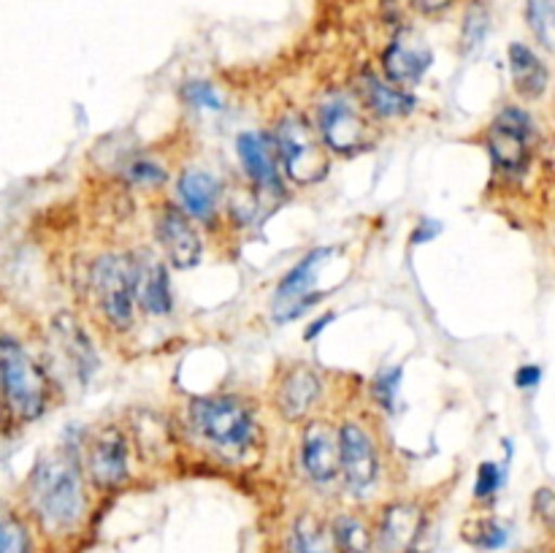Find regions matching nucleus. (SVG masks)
<instances>
[{
  "label": "nucleus",
  "mask_w": 555,
  "mask_h": 553,
  "mask_svg": "<svg viewBox=\"0 0 555 553\" xmlns=\"http://www.w3.org/2000/svg\"><path fill=\"white\" fill-rule=\"evenodd\" d=\"M81 442L85 432L65 434L54 448L38 453L16 491V502L47 545H68L90 520L95 491L81 464Z\"/></svg>",
  "instance_id": "f257e3e1"
},
{
  "label": "nucleus",
  "mask_w": 555,
  "mask_h": 553,
  "mask_svg": "<svg viewBox=\"0 0 555 553\" xmlns=\"http://www.w3.org/2000/svg\"><path fill=\"white\" fill-rule=\"evenodd\" d=\"M179 426L195 448L231 466L253 461L266 445L258 407L242 394L193 396L182 407Z\"/></svg>",
  "instance_id": "f03ea898"
},
{
  "label": "nucleus",
  "mask_w": 555,
  "mask_h": 553,
  "mask_svg": "<svg viewBox=\"0 0 555 553\" xmlns=\"http://www.w3.org/2000/svg\"><path fill=\"white\" fill-rule=\"evenodd\" d=\"M60 399L52 366L9 329H0V410L16 432L41 421Z\"/></svg>",
  "instance_id": "7ed1b4c3"
},
{
  "label": "nucleus",
  "mask_w": 555,
  "mask_h": 553,
  "mask_svg": "<svg viewBox=\"0 0 555 553\" xmlns=\"http://www.w3.org/2000/svg\"><path fill=\"white\" fill-rule=\"evenodd\" d=\"M79 280L81 296L103 331L114 336H128L139 314L133 249H98L85 260Z\"/></svg>",
  "instance_id": "20e7f679"
},
{
  "label": "nucleus",
  "mask_w": 555,
  "mask_h": 553,
  "mask_svg": "<svg viewBox=\"0 0 555 553\" xmlns=\"http://www.w3.org/2000/svg\"><path fill=\"white\" fill-rule=\"evenodd\" d=\"M341 437V493L366 504L385 480V445L374 410L339 417Z\"/></svg>",
  "instance_id": "39448f33"
},
{
  "label": "nucleus",
  "mask_w": 555,
  "mask_h": 553,
  "mask_svg": "<svg viewBox=\"0 0 555 553\" xmlns=\"http://www.w3.org/2000/svg\"><path fill=\"white\" fill-rule=\"evenodd\" d=\"M314 125L331 155L356 157L374 150L379 141V123L363 108L352 87L323 92L314 106Z\"/></svg>",
  "instance_id": "423d86ee"
},
{
  "label": "nucleus",
  "mask_w": 555,
  "mask_h": 553,
  "mask_svg": "<svg viewBox=\"0 0 555 553\" xmlns=\"http://www.w3.org/2000/svg\"><path fill=\"white\" fill-rule=\"evenodd\" d=\"M271 133H274L276 146H280L285 177L293 184H298V188H318V184L328 179L331 152L314 119L291 108V112H282L276 117Z\"/></svg>",
  "instance_id": "0eeeda50"
},
{
  "label": "nucleus",
  "mask_w": 555,
  "mask_h": 553,
  "mask_svg": "<svg viewBox=\"0 0 555 553\" xmlns=\"http://www.w3.org/2000/svg\"><path fill=\"white\" fill-rule=\"evenodd\" d=\"M133 459L135 450L125 423L108 421L85 432L81 464L95 497L122 491L133 477Z\"/></svg>",
  "instance_id": "6e6552de"
},
{
  "label": "nucleus",
  "mask_w": 555,
  "mask_h": 553,
  "mask_svg": "<svg viewBox=\"0 0 555 553\" xmlns=\"http://www.w3.org/2000/svg\"><path fill=\"white\" fill-rule=\"evenodd\" d=\"M537 125L520 106H504L482 133V146L491 157L493 171L507 182H518L534 160Z\"/></svg>",
  "instance_id": "1a4fd4ad"
},
{
  "label": "nucleus",
  "mask_w": 555,
  "mask_h": 553,
  "mask_svg": "<svg viewBox=\"0 0 555 553\" xmlns=\"http://www.w3.org/2000/svg\"><path fill=\"white\" fill-rule=\"evenodd\" d=\"M298 472L314 491H341L339 417L318 412L298 428Z\"/></svg>",
  "instance_id": "9d476101"
},
{
  "label": "nucleus",
  "mask_w": 555,
  "mask_h": 553,
  "mask_svg": "<svg viewBox=\"0 0 555 553\" xmlns=\"http://www.w3.org/2000/svg\"><path fill=\"white\" fill-rule=\"evenodd\" d=\"M328 380L318 366L307 361L282 363L271 383V407L276 415L291 426H301L304 421L323 412Z\"/></svg>",
  "instance_id": "9b49d317"
},
{
  "label": "nucleus",
  "mask_w": 555,
  "mask_h": 553,
  "mask_svg": "<svg viewBox=\"0 0 555 553\" xmlns=\"http://www.w3.org/2000/svg\"><path fill=\"white\" fill-rule=\"evenodd\" d=\"M152 236L166 263L177 271L195 269L204 258L201 226L171 198L155 201L152 209Z\"/></svg>",
  "instance_id": "f8f14e48"
},
{
  "label": "nucleus",
  "mask_w": 555,
  "mask_h": 553,
  "mask_svg": "<svg viewBox=\"0 0 555 553\" xmlns=\"http://www.w3.org/2000/svg\"><path fill=\"white\" fill-rule=\"evenodd\" d=\"M334 247H314L276 282L274 296H271V320L276 325H287L293 320L304 318L312 307L320 304L318 274L325 263H328Z\"/></svg>",
  "instance_id": "ddd939ff"
},
{
  "label": "nucleus",
  "mask_w": 555,
  "mask_h": 553,
  "mask_svg": "<svg viewBox=\"0 0 555 553\" xmlns=\"http://www.w3.org/2000/svg\"><path fill=\"white\" fill-rule=\"evenodd\" d=\"M236 157L247 184H253L260 195L282 198L287 193L280 146L271 130H242L236 136Z\"/></svg>",
  "instance_id": "4468645a"
},
{
  "label": "nucleus",
  "mask_w": 555,
  "mask_h": 553,
  "mask_svg": "<svg viewBox=\"0 0 555 553\" xmlns=\"http://www.w3.org/2000/svg\"><path fill=\"white\" fill-rule=\"evenodd\" d=\"M426 507L417 499H390L372 515L374 553H406L421 545L426 531Z\"/></svg>",
  "instance_id": "2eb2a0df"
},
{
  "label": "nucleus",
  "mask_w": 555,
  "mask_h": 553,
  "mask_svg": "<svg viewBox=\"0 0 555 553\" xmlns=\"http://www.w3.org/2000/svg\"><path fill=\"white\" fill-rule=\"evenodd\" d=\"M49 347L54 356L63 361L65 372L76 380L79 385H87L92 374L101 369V358H98L95 342L87 334V325L81 323L79 314L74 312H57L49 320Z\"/></svg>",
  "instance_id": "dca6fc26"
},
{
  "label": "nucleus",
  "mask_w": 555,
  "mask_h": 553,
  "mask_svg": "<svg viewBox=\"0 0 555 553\" xmlns=\"http://www.w3.org/2000/svg\"><path fill=\"white\" fill-rule=\"evenodd\" d=\"M434 65V52L417 33L399 30L385 47L383 57H379V74L390 81V85L410 90V87L421 85L426 70Z\"/></svg>",
  "instance_id": "f3484780"
},
{
  "label": "nucleus",
  "mask_w": 555,
  "mask_h": 553,
  "mask_svg": "<svg viewBox=\"0 0 555 553\" xmlns=\"http://www.w3.org/2000/svg\"><path fill=\"white\" fill-rule=\"evenodd\" d=\"M177 204L198 222L201 228H215L222 220V201L225 188L220 179L206 168H182L177 177Z\"/></svg>",
  "instance_id": "a211bd4d"
},
{
  "label": "nucleus",
  "mask_w": 555,
  "mask_h": 553,
  "mask_svg": "<svg viewBox=\"0 0 555 553\" xmlns=\"http://www.w3.org/2000/svg\"><path fill=\"white\" fill-rule=\"evenodd\" d=\"M352 92L377 123L410 119L417 112V98L410 90L390 85L379 70L363 68L352 81Z\"/></svg>",
  "instance_id": "6ab92c4d"
},
{
  "label": "nucleus",
  "mask_w": 555,
  "mask_h": 553,
  "mask_svg": "<svg viewBox=\"0 0 555 553\" xmlns=\"http://www.w3.org/2000/svg\"><path fill=\"white\" fill-rule=\"evenodd\" d=\"M133 260L139 312L146 318H168L173 312V291L166 258L152 247H139L133 249Z\"/></svg>",
  "instance_id": "aec40b11"
},
{
  "label": "nucleus",
  "mask_w": 555,
  "mask_h": 553,
  "mask_svg": "<svg viewBox=\"0 0 555 553\" xmlns=\"http://www.w3.org/2000/svg\"><path fill=\"white\" fill-rule=\"evenodd\" d=\"M509 60V76H513V90L520 101L534 103L540 101L551 85V70L542 63L540 54L526 43H509L507 49Z\"/></svg>",
  "instance_id": "412c9836"
},
{
  "label": "nucleus",
  "mask_w": 555,
  "mask_h": 553,
  "mask_svg": "<svg viewBox=\"0 0 555 553\" xmlns=\"http://www.w3.org/2000/svg\"><path fill=\"white\" fill-rule=\"evenodd\" d=\"M287 553H341L331 529V518L320 515L318 510H301L291 524Z\"/></svg>",
  "instance_id": "4be33fe9"
},
{
  "label": "nucleus",
  "mask_w": 555,
  "mask_h": 553,
  "mask_svg": "<svg viewBox=\"0 0 555 553\" xmlns=\"http://www.w3.org/2000/svg\"><path fill=\"white\" fill-rule=\"evenodd\" d=\"M38 531L16 499H0V553H36Z\"/></svg>",
  "instance_id": "5701e85b"
},
{
  "label": "nucleus",
  "mask_w": 555,
  "mask_h": 553,
  "mask_svg": "<svg viewBox=\"0 0 555 553\" xmlns=\"http://www.w3.org/2000/svg\"><path fill=\"white\" fill-rule=\"evenodd\" d=\"M331 529L341 553H374V524L363 510H339L331 518Z\"/></svg>",
  "instance_id": "b1692460"
},
{
  "label": "nucleus",
  "mask_w": 555,
  "mask_h": 553,
  "mask_svg": "<svg viewBox=\"0 0 555 553\" xmlns=\"http://www.w3.org/2000/svg\"><path fill=\"white\" fill-rule=\"evenodd\" d=\"M119 177L125 184L141 190V193H157V190L166 188L171 173L157 157L139 152V155L125 157L122 166H119Z\"/></svg>",
  "instance_id": "393cba45"
},
{
  "label": "nucleus",
  "mask_w": 555,
  "mask_h": 553,
  "mask_svg": "<svg viewBox=\"0 0 555 553\" xmlns=\"http://www.w3.org/2000/svg\"><path fill=\"white\" fill-rule=\"evenodd\" d=\"M461 537L472 548H477V551H499V548H504L509 542V526L504 520H499L496 515L480 513L464 520Z\"/></svg>",
  "instance_id": "a878e982"
},
{
  "label": "nucleus",
  "mask_w": 555,
  "mask_h": 553,
  "mask_svg": "<svg viewBox=\"0 0 555 553\" xmlns=\"http://www.w3.org/2000/svg\"><path fill=\"white\" fill-rule=\"evenodd\" d=\"M401 377H404V366H383L372 380H369V404L379 415H393L399 407L401 394Z\"/></svg>",
  "instance_id": "bb28decb"
},
{
  "label": "nucleus",
  "mask_w": 555,
  "mask_h": 553,
  "mask_svg": "<svg viewBox=\"0 0 555 553\" xmlns=\"http://www.w3.org/2000/svg\"><path fill=\"white\" fill-rule=\"evenodd\" d=\"M507 483V466L499 461H482L475 472V486H472V502L477 507H493Z\"/></svg>",
  "instance_id": "cd10ccee"
},
{
  "label": "nucleus",
  "mask_w": 555,
  "mask_h": 553,
  "mask_svg": "<svg viewBox=\"0 0 555 553\" xmlns=\"http://www.w3.org/2000/svg\"><path fill=\"white\" fill-rule=\"evenodd\" d=\"M526 25L537 43L555 54V0H526Z\"/></svg>",
  "instance_id": "c85d7f7f"
},
{
  "label": "nucleus",
  "mask_w": 555,
  "mask_h": 553,
  "mask_svg": "<svg viewBox=\"0 0 555 553\" xmlns=\"http://www.w3.org/2000/svg\"><path fill=\"white\" fill-rule=\"evenodd\" d=\"M488 27H491V14H488L486 3H472L461 22V52L475 54L486 43Z\"/></svg>",
  "instance_id": "c756f323"
},
{
  "label": "nucleus",
  "mask_w": 555,
  "mask_h": 553,
  "mask_svg": "<svg viewBox=\"0 0 555 553\" xmlns=\"http://www.w3.org/2000/svg\"><path fill=\"white\" fill-rule=\"evenodd\" d=\"M179 95H182V101L188 103V106L204 108V112H222V108H225V98L220 95V90H217L209 79L184 81Z\"/></svg>",
  "instance_id": "7c9ffc66"
},
{
  "label": "nucleus",
  "mask_w": 555,
  "mask_h": 553,
  "mask_svg": "<svg viewBox=\"0 0 555 553\" xmlns=\"http://www.w3.org/2000/svg\"><path fill=\"white\" fill-rule=\"evenodd\" d=\"M534 515L540 524L555 537V491L553 488H540L534 493Z\"/></svg>",
  "instance_id": "2f4dec72"
},
{
  "label": "nucleus",
  "mask_w": 555,
  "mask_h": 553,
  "mask_svg": "<svg viewBox=\"0 0 555 553\" xmlns=\"http://www.w3.org/2000/svg\"><path fill=\"white\" fill-rule=\"evenodd\" d=\"M540 383H542V366H537V363H524V366H518V372H515V385H518L520 390H531Z\"/></svg>",
  "instance_id": "473e14b6"
},
{
  "label": "nucleus",
  "mask_w": 555,
  "mask_h": 553,
  "mask_svg": "<svg viewBox=\"0 0 555 553\" xmlns=\"http://www.w3.org/2000/svg\"><path fill=\"white\" fill-rule=\"evenodd\" d=\"M439 231H442V226H439L437 220H431V217H423L421 226H417L415 231H412L410 244H426V242H431V239L439 236Z\"/></svg>",
  "instance_id": "72a5a7b5"
},
{
  "label": "nucleus",
  "mask_w": 555,
  "mask_h": 553,
  "mask_svg": "<svg viewBox=\"0 0 555 553\" xmlns=\"http://www.w3.org/2000/svg\"><path fill=\"white\" fill-rule=\"evenodd\" d=\"M14 434H16L14 423H11L9 415H5V412L0 410V459H3L5 450H9V445H11V439H14Z\"/></svg>",
  "instance_id": "f704fd0d"
},
{
  "label": "nucleus",
  "mask_w": 555,
  "mask_h": 553,
  "mask_svg": "<svg viewBox=\"0 0 555 553\" xmlns=\"http://www.w3.org/2000/svg\"><path fill=\"white\" fill-rule=\"evenodd\" d=\"M334 318H336V312H325L323 318H318V320H314L312 325H307V342H314V339H318L320 331L328 329L331 320H334Z\"/></svg>",
  "instance_id": "c9c22d12"
},
{
  "label": "nucleus",
  "mask_w": 555,
  "mask_h": 553,
  "mask_svg": "<svg viewBox=\"0 0 555 553\" xmlns=\"http://www.w3.org/2000/svg\"><path fill=\"white\" fill-rule=\"evenodd\" d=\"M450 3H453V0H415L417 9H423V11H442V9H448Z\"/></svg>",
  "instance_id": "e433bc0d"
},
{
  "label": "nucleus",
  "mask_w": 555,
  "mask_h": 553,
  "mask_svg": "<svg viewBox=\"0 0 555 553\" xmlns=\"http://www.w3.org/2000/svg\"><path fill=\"white\" fill-rule=\"evenodd\" d=\"M406 553H428V551H423L421 545H415V548H412V551H406Z\"/></svg>",
  "instance_id": "4c0bfd02"
},
{
  "label": "nucleus",
  "mask_w": 555,
  "mask_h": 553,
  "mask_svg": "<svg viewBox=\"0 0 555 553\" xmlns=\"http://www.w3.org/2000/svg\"><path fill=\"white\" fill-rule=\"evenodd\" d=\"M524 553H545V551H537V548H534V551H524Z\"/></svg>",
  "instance_id": "58836bf2"
}]
</instances>
